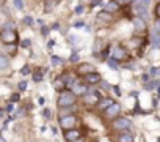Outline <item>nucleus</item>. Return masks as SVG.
Listing matches in <instances>:
<instances>
[{
  "instance_id": "obj_1",
  "label": "nucleus",
  "mask_w": 160,
  "mask_h": 142,
  "mask_svg": "<svg viewBox=\"0 0 160 142\" xmlns=\"http://www.w3.org/2000/svg\"><path fill=\"white\" fill-rule=\"evenodd\" d=\"M75 97L77 95L71 90H61L60 97H58V101H57L58 107H71L72 104H75V101H77Z\"/></svg>"
},
{
  "instance_id": "obj_2",
  "label": "nucleus",
  "mask_w": 160,
  "mask_h": 142,
  "mask_svg": "<svg viewBox=\"0 0 160 142\" xmlns=\"http://www.w3.org/2000/svg\"><path fill=\"white\" fill-rule=\"evenodd\" d=\"M112 128L118 129V131H126V129L130 128V120L126 117H116L112 122Z\"/></svg>"
},
{
  "instance_id": "obj_3",
  "label": "nucleus",
  "mask_w": 160,
  "mask_h": 142,
  "mask_svg": "<svg viewBox=\"0 0 160 142\" xmlns=\"http://www.w3.org/2000/svg\"><path fill=\"white\" fill-rule=\"evenodd\" d=\"M0 40H2L3 43H6V44H13V43H16V41H17V35H16L14 30L5 29V30L0 32Z\"/></svg>"
},
{
  "instance_id": "obj_4",
  "label": "nucleus",
  "mask_w": 160,
  "mask_h": 142,
  "mask_svg": "<svg viewBox=\"0 0 160 142\" xmlns=\"http://www.w3.org/2000/svg\"><path fill=\"white\" fill-rule=\"evenodd\" d=\"M75 123H77L75 115H61L60 117V126L63 129H71L75 126Z\"/></svg>"
},
{
  "instance_id": "obj_5",
  "label": "nucleus",
  "mask_w": 160,
  "mask_h": 142,
  "mask_svg": "<svg viewBox=\"0 0 160 142\" xmlns=\"http://www.w3.org/2000/svg\"><path fill=\"white\" fill-rule=\"evenodd\" d=\"M102 99V97H100L99 92H87L85 93V104H99V101Z\"/></svg>"
},
{
  "instance_id": "obj_6",
  "label": "nucleus",
  "mask_w": 160,
  "mask_h": 142,
  "mask_svg": "<svg viewBox=\"0 0 160 142\" xmlns=\"http://www.w3.org/2000/svg\"><path fill=\"white\" fill-rule=\"evenodd\" d=\"M104 112H105V115H107L108 118H116L119 115V112H121V106L118 104V103H112Z\"/></svg>"
},
{
  "instance_id": "obj_7",
  "label": "nucleus",
  "mask_w": 160,
  "mask_h": 142,
  "mask_svg": "<svg viewBox=\"0 0 160 142\" xmlns=\"http://www.w3.org/2000/svg\"><path fill=\"white\" fill-rule=\"evenodd\" d=\"M93 71H96V68L91 63H82L77 66V74H80V76H87L88 73H93Z\"/></svg>"
},
{
  "instance_id": "obj_8",
  "label": "nucleus",
  "mask_w": 160,
  "mask_h": 142,
  "mask_svg": "<svg viewBox=\"0 0 160 142\" xmlns=\"http://www.w3.org/2000/svg\"><path fill=\"white\" fill-rule=\"evenodd\" d=\"M80 137V131H77V129H64V139L68 141V142H74L75 139H79Z\"/></svg>"
},
{
  "instance_id": "obj_9",
  "label": "nucleus",
  "mask_w": 160,
  "mask_h": 142,
  "mask_svg": "<svg viewBox=\"0 0 160 142\" xmlns=\"http://www.w3.org/2000/svg\"><path fill=\"white\" fill-rule=\"evenodd\" d=\"M105 11H108V13H116V11H119L121 10V3L119 2H116V0H110V2L105 5V8H104Z\"/></svg>"
},
{
  "instance_id": "obj_10",
  "label": "nucleus",
  "mask_w": 160,
  "mask_h": 142,
  "mask_svg": "<svg viewBox=\"0 0 160 142\" xmlns=\"http://www.w3.org/2000/svg\"><path fill=\"white\" fill-rule=\"evenodd\" d=\"M85 80H87L88 84H99L100 82V74H99V73H96V71L88 73V74L85 76Z\"/></svg>"
},
{
  "instance_id": "obj_11",
  "label": "nucleus",
  "mask_w": 160,
  "mask_h": 142,
  "mask_svg": "<svg viewBox=\"0 0 160 142\" xmlns=\"http://www.w3.org/2000/svg\"><path fill=\"white\" fill-rule=\"evenodd\" d=\"M127 57V52L124 51L123 48H115L113 49V59H116L119 62V60H124Z\"/></svg>"
},
{
  "instance_id": "obj_12",
  "label": "nucleus",
  "mask_w": 160,
  "mask_h": 142,
  "mask_svg": "<svg viewBox=\"0 0 160 142\" xmlns=\"http://www.w3.org/2000/svg\"><path fill=\"white\" fill-rule=\"evenodd\" d=\"M134 25H135V29L138 30V32H143V30H146V24H144V21H143L141 16H136V17L134 19Z\"/></svg>"
},
{
  "instance_id": "obj_13",
  "label": "nucleus",
  "mask_w": 160,
  "mask_h": 142,
  "mask_svg": "<svg viewBox=\"0 0 160 142\" xmlns=\"http://www.w3.org/2000/svg\"><path fill=\"white\" fill-rule=\"evenodd\" d=\"M57 5H58V0H46L44 2V11L46 13H52Z\"/></svg>"
},
{
  "instance_id": "obj_14",
  "label": "nucleus",
  "mask_w": 160,
  "mask_h": 142,
  "mask_svg": "<svg viewBox=\"0 0 160 142\" xmlns=\"http://www.w3.org/2000/svg\"><path fill=\"white\" fill-rule=\"evenodd\" d=\"M97 19H99V21H104V22H113L112 13H108V11H105V10L97 14Z\"/></svg>"
},
{
  "instance_id": "obj_15",
  "label": "nucleus",
  "mask_w": 160,
  "mask_h": 142,
  "mask_svg": "<svg viewBox=\"0 0 160 142\" xmlns=\"http://www.w3.org/2000/svg\"><path fill=\"white\" fill-rule=\"evenodd\" d=\"M88 92V87L85 84H74V93L75 95H85Z\"/></svg>"
},
{
  "instance_id": "obj_16",
  "label": "nucleus",
  "mask_w": 160,
  "mask_h": 142,
  "mask_svg": "<svg viewBox=\"0 0 160 142\" xmlns=\"http://www.w3.org/2000/svg\"><path fill=\"white\" fill-rule=\"evenodd\" d=\"M118 142H134V136L127 131H123L118 136Z\"/></svg>"
},
{
  "instance_id": "obj_17",
  "label": "nucleus",
  "mask_w": 160,
  "mask_h": 142,
  "mask_svg": "<svg viewBox=\"0 0 160 142\" xmlns=\"http://www.w3.org/2000/svg\"><path fill=\"white\" fill-rule=\"evenodd\" d=\"M112 103H115L112 98H102V99L99 101V109H100V111H105L108 106L112 104Z\"/></svg>"
},
{
  "instance_id": "obj_18",
  "label": "nucleus",
  "mask_w": 160,
  "mask_h": 142,
  "mask_svg": "<svg viewBox=\"0 0 160 142\" xmlns=\"http://www.w3.org/2000/svg\"><path fill=\"white\" fill-rule=\"evenodd\" d=\"M8 65H10L8 59H6L5 55H0V70H5V68H8Z\"/></svg>"
},
{
  "instance_id": "obj_19",
  "label": "nucleus",
  "mask_w": 160,
  "mask_h": 142,
  "mask_svg": "<svg viewBox=\"0 0 160 142\" xmlns=\"http://www.w3.org/2000/svg\"><path fill=\"white\" fill-rule=\"evenodd\" d=\"M64 84H66V82L60 78V79H57V80H55V84H53V85H55V89H57V90H64Z\"/></svg>"
},
{
  "instance_id": "obj_20",
  "label": "nucleus",
  "mask_w": 160,
  "mask_h": 142,
  "mask_svg": "<svg viewBox=\"0 0 160 142\" xmlns=\"http://www.w3.org/2000/svg\"><path fill=\"white\" fill-rule=\"evenodd\" d=\"M157 85H159V82H157V80H151V82H148L146 85H144V89H146V90H154Z\"/></svg>"
},
{
  "instance_id": "obj_21",
  "label": "nucleus",
  "mask_w": 160,
  "mask_h": 142,
  "mask_svg": "<svg viewBox=\"0 0 160 142\" xmlns=\"http://www.w3.org/2000/svg\"><path fill=\"white\" fill-rule=\"evenodd\" d=\"M52 65H55V66H58V65H63V59L53 55V57H52Z\"/></svg>"
},
{
  "instance_id": "obj_22",
  "label": "nucleus",
  "mask_w": 160,
  "mask_h": 142,
  "mask_svg": "<svg viewBox=\"0 0 160 142\" xmlns=\"http://www.w3.org/2000/svg\"><path fill=\"white\" fill-rule=\"evenodd\" d=\"M152 46H154V48H160V33L152 38Z\"/></svg>"
},
{
  "instance_id": "obj_23",
  "label": "nucleus",
  "mask_w": 160,
  "mask_h": 142,
  "mask_svg": "<svg viewBox=\"0 0 160 142\" xmlns=\"http://www.w3.org/2000/svg\"><path fill=\"white\" fill-rule=\"evenodd\" d=\"M116 62H118L116 59H110V60H108V66H110V68H113V70H116V68H118V65H116Z\"/></svg>"
},
{
  "instance_id": "obj_24",
  "label": "nucleus",
  "mask_w": 160,
  "mask_h": 142,
  "mask_svg": "<svg viewBox=\"0 0 160 142\" xmlns=\"http://www.w3.org/2000/svg\"><path fill=\"white\" fill-rule=\"evenodd\" d=\"M149 2L151 0H135L136 5H141V6H149Z\"/></svg>"
},
{
  "instance_id": "obj_25",
  "label": "nucleus",
  "mask_w": 160,
  "mask_h": 142,
  "mask_svg": "<svg viewBox=\"0 0 160 142\" xmlns=\"http://www.w3.org/2000/svg\"><path fill=\"white\" fill-rule=\"evenodd\" d=\"M14 6H16L17 10H24V2H22V0H14Z\"/></svg>"
},
{
  "instance_id": "obj_26",
  "label": "nucleus",
  "mask_w": 160,
  "mask_h": 142,
  "mask_svg": "<svg viewBox=\"0 0 160 142\" xmlns=\"http://www.w3.org/2000/svg\"><path fill=\"white\" fill-rule=\"evenodd\" d=\"M41 79H42V73H35V74H33V80H35V82H39Z\"/></svg>"
},
{
  "instance_id": "obj_27",
  "label": "nucleus",
  "mask_w": 160,
  "mask_h": 142,
  "mask_svg": "<svg viewBox=\"0 0 160 142\" xmlns=\"http://www.w3.org/2000/svg\"><path fill=\"white\" fill-rule=\"evenodd\" d=\"M24 24H25V25H32V24H33V17L25 16V17H24Z\"/></svg>"
},
{
  "instance_id": "obj_28",
  "label": "nucleus",
  "mask_w": 160,
  "mask_h": 142,
  "mask_svg": "<svg viewBox=\"0 0 160 142\" xmlns=\"http://www.w3.org/2000/svg\"><path fill=\"white\" fill-rule=\"evenodd\" d=\"M69 60H71L72 63H74V62H77V60H79V54H77V52H72V54H71V57H69Z\"/></svg>"
},
{
  "instance_id": "obj_29",
  "label": "nucleus",
  "mask_w": 160,
  "mask_h": 142,
  "mask_svg": "<svg viewBox=\"0 0 160 142\" xmlns=\"http://www.w3.org/2000/svg\"><path fill=\"white\" fill-rule=\"evenodd\" d=\"M19 99H21V97H19V93H13V95H11V103H17Z\"/></svg>"
},
{
  "instance_id": "obj_30",
  "label": "nucleus",
  "mask_w": 160,
  "mask_h": 142,
  "mask_svg": "<svg viewBox=\"0 0 160 142\" xmlns=\"http://www.w3.org/2000/svg\"><path fill=\"white\" fill-rule=\"evenodd\" d=\"M21 73H22V74H24V76L30 74V66H28V65H25V66H24V68H22V70H21Z\"/></svg>"
},
{
  "instance_id": "obj_31",
  "label": "nucleus",
  "mask_w": 160,
  "mask_h": 142,
  "mask_svg": "<svg viewBox=\"0 0 160 142\" xmlns=\"http://www.w3.org/2000/svg\"><path fill=\"white\" fill-rule=\"evenodd\" d=\"M68 40H69V43H79V36H72V35H69V36H68Z\"/></svg>"
},
{
  "instance_id": "obj_32",
  "label": "nucleus",
  "mask_w": 160,
  "mask_h": 142,
  "mask_svg": "<svg viewBox=\"0 0 160 142\" xmlns=\"http://www.w3.org/2000/svg\"><path fill=\"white\" fill-rule=\"evenodd\" d=\"M100 89H104V90H108V89H110V85H108V84L105 82V80H102V82H100Z\"/></svg>"
},
{
  "instance_id": "obj_33",
  "label": "nucleus",
  "mask_w": 160,
  "mask_h": 142,
  "mask_svg": "<svg viewBox=\"0 0 160 142\" xmlns=\"http://www.w3.org/2000/svg\"><path fill=\"white\" fill-rule=\"evenodd\" d=\"M25 89H27V82H25V80L19 82V90H25Z\"/></svg>"
},
{
  "instance_id": "obj_34",
  "label": "nucleus",
  "mask_w": 160,
  "mask_h": 142,
  "mask_svg": "<svg viewBox=\"0 0 160 142\" xmlns=\"http://www.w3.org/2000/svg\"><path fill=\"white\" fill-rule=\"evenodd\" d=\"M42 115H44L46 118H50V111L49 109H44V111H42Z\"/></svg>"
},
{
  "instance_id": "obj_35",
  "label": "nucleus",
  "mask_w": 160,
  "mask_h": 142,
  "mask_svg": "<svg viewBox=\"0 0 160 142\" xmlns=\"http://www.w3.org/2000/svg\"><path fill=\"white\" fill-rule=\"evenodd\" d=\"M82 13H83V6L79 5V6L75 8V14H82Z\"/></svg>"
},
{
  "instance_id": "obj_36",
  "label": "nucleus",
  "mask_w": 160,
  "mask_h": 142,
  "mask_svg": "<svg viewBox=\"0 0 160 142\" xmlns=\"http://www.w3.org/2000/svg\"><path fill=\"white\" fill-rule=\"evenodd\" d=\"M159 71H160L159 68H151V73H149V74H151V76H155V74H157Z\"/></svg>"
},
{
  "instance_id": "obj_37",
  "label": "nucleus",
  "mask_w": 160,
  "mask_h": 142,
  "mask_svg": "<svg viewBox=\"0 0 160 142\" xmlns=\"http://www.w3.org/2000/svg\"><path fill=\"white\" fill-rule=\"evenodd\" d=\"M155 16H157V17L160 19V3H159L157 6H155Z\"/></svg>"
},
{
  "instance_id": "obj_38",
  "label": "nucleus",
  "mask_w": 160,
  "mask_h": 142,
  "mask_svg": "<svg viewBox=\"0 0 160 142\" xmlns=\"http://www.w3.org/2000/svg\"><path fill=\"white\" fill-rule=\"evenodd\" d=\"M30 46V40H24L22 41V48H28Z\"/></svg>"
},
{
  "instance_id": "obj_39",
  "label": "nucleus",
  "mask_w": 160,
  "mask_h": 142,
  "mask_svg": "<svg viewBox=\"0 0 160 142\" xmlns=\"http://www.w3.org/2000/svg\"><path fill=\"white\" fill-rule=\"evenodd\" d=\"M47 33H49V29L46 25H42V35H47Z\"/></svg>"
},
{
  "instance_id": "obj_40",
  "label": "nucleus",
  "mask_w": 160,
  "mask_h": 142,
  "mask_svg": "<svg viewBox=\"0 0 160 142\" xmlns=\"http://www.w3.org/2000/svg\"><path fill=\"white\" fill-rule=\"evenodd\" d=\"M155 32H157V33H160V21L157 22V24H155Z\"/></svg>"
},
{
  "instance_id": "obj_41",
  "label": "nucleus",
  "mask_w": 160,
  "mask_h": 142,
  "mask_svg": "<svg viewBox=\"0 0 160 142\" xmlns=\"http://www.w3.org/2000/svg\"><path fill=\"white\" fill-rule=\"evenodd\" d=\"M6 112H13V104H8V106H6Z\"/></svg>"
},
{
  "instance_id": "obj_42",
  "label": "nucleus",
  "mask_w": 160,
  "mask_h": 142,
  "mask_svg": "<svg viewBox=\"0 0 160 142\" xmlns=\"http://www.w3.org/2000/svg\"><path fill=\"white\" fill-rule=\"evenodd\" d=\"M116 2H119V3H124V5H126V3L132 2V0H116Z\"/></svg>"
},
{
  "instance_id": "obj_43",
  "label": "nucleus",
  "mask_w": 160,
  "mask_h": 142,
  "mask_svg": "<svg viewBox=\"0 0 160 142\" xmlns=\"http://www.w3.org/2000/svg\"><path fill=\"white\" fill-rule=\"evenodd\" d=\"M74 25H75V27H83V22H82V21H79V22H75Z\"/></svg>"
},
{
  "instance_id": "obj_44",
  "label": "nucleus",
  "mask_w": 160,
  "mask_h": 142,
  "mask_svg": "<svg viewBox=\"0 0 160 142\" xmlns=\"http://www.w3.org/2000/svg\"><path fill=\"white\" fill-rule=\"evenodd\" d=\"M74 142H85V141L82 139V137H79V139H75V141H74Z\"/></svg>"
},
{
  "instance_id": "obj_45",
  "label": "nucleus",
  "mask_w": 160,
  "mask_h": 142,
  "mask_svg": "<svg viewBox=\"0 0 160 142\" xmlns=\"http://www.w3.org/2000/svg\"><path fill=\"white\" fill-rule=\"evenodd\" d=\"M0 142H6V141H5V139H3V137H2V136H0Z\"/></svg>"
},
{
  "instance_id": "obj_46",
  "label": "nucleus",
  "mask_w": 160,
  "mask_h": 142,
  "mask_svg": "<svg viewBox=\"0 0 160 142\" xmlns=\"http://www.w3.org/2000/svg\"><path fill=\"white\" fill-rule=\"evenodd\" d=\"M2 115H3V111H2V109H0V117H2Z\"/></svg>"
},
{
  "instance_id": "obj_47",
  "label": "nucleus",
  "mask_w": 160,
  "mask_h": 142,
  "mask_svg": "<svg viewBox=\"0 0 160 142\" xmlns=\"http://www.w3.org/2000/svg\"><path fill=\"white\" fill-rule=\"evenodd\" d=\"M159 92H160V87H159Z\"/></svg>"
},
{
  "instance_id": "obj_48",
  "label": "nucleus",
  "mask_w": 160,
  "mask_h": 142,
  "mask_svg": "<svg viewBox=\"0 0 160 142\" xmlns=\"http://www.w3.org/2000/svg\"><path fill=\"white\" fill-rule=\"evenodd\" d=\"M159 142H160V139H159Z\"/></svg>"
}]
</instances>
